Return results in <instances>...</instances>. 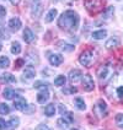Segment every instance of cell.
<instances>
[{
	"label": "cell",
	"instance_id": "6da1fadb",
	"mask_svg": "<svg viewBox=\"0 0 123 130\" xmlns=\"http://www.w3.org/2000/svg\"><path fill=\"white\" fill-rule=\"evenodd\" d=\"M105 92L112 101L123 102V68L112 75L105 87Z\"/></svg>",
	"mask_w": 123,
	"mask_h": 130
},
{
	"label": "cell",
	"instance_id": "7a4b0ae2",
	"mask_svg": "<svg viewBox=\"0 0 123 130\" xmlns=\"http://www.w3.org/2000/svg\"><path fill=\"white\" fill-rule=\"evenodd\" d=\"M80 23V17L79 15L76 14L73 10H68L59 16L58 19V26L64 31L68 32H75L79 28Z\"/></svg>",
	"mask_w": 123,
	"mask_h": 130
},
{
	"label": "cell",
	"instance_id": "3957f363",
	"mask_svg": "<svg viewBox=\"0 0 123 130\" xmlns=\"http://www.w3.org/2000/svg\"><path fill=\"white\" fill-rule=\"evenodd\" d=\"M84 5L90 14H99L105 10V0H84Z\"/></svg>",
	"mask_w": 123,
	"mask_h": 130
},
{
	"label": "cell",
	"instance_id": "277c9868",
	"mask_svg": "<svg viewBox=\"0 0 123 130\" xmlns=\"http://www.w3.org/2000/svg\"><path fill=\"white\" fill-rule=\"evenodd\" d=\"M95 60H96V53L92 49H85L79 55L80 64L84 65L85 68H90L95 63Z\"/></svg>",
	"mask_w": 123,
	"mask_h": 130
},
{
	"label": "cell",
	"instance_id": "5b68a950",
	"mask_svg": "<svg viewBox=\"0 0 123 130\" xmlns=\"http://www.w3.org/2000/svg\"><path fill=\"white\" fill-rule=\"evenodd\" d=\"M83 87H84V90L87 91V92L92 91V90L95 88L94 79H92V76H91L90 74H85V75H83Z\"/></svg>",
	"mask_w": 123,
	"mask_h": 130
},
{
	"label": "cell",
	"instance_id": "8992f818",
	"mask_svg": "<svg viewBox=\"0 0 123 130\" xmlns=\"http://www.w3.org/2000/svg\"><path fill=\"white\" fill-rule=\"evenodd\" d=\"M110 72H111V69H110L108 65H103L102 64L101 66H99L97 68V70H96V75H97V77L101 80H106L108 77Z\"/></svg>",
	"mask_w": 123,
	"mask_h": 130
},
{
	"label": "cell",
	"instance_id": "52a82bcc",
	"mask_svg": "<svg viewBox=\"0 0 123 130\" xmlns=\"http://www.w3.org/2000/svg\"><path fill=\"white\" fill-rule=\"evenodd\" d=\"M80 80H83V74L79 69H73L69 72V81L72 84H78Z\"/></svg>",
	"mask_w": 123,
	"mask_h": 130
},
{
	"label": "cell",
	"instance_id": "ba28073f",
	"mask_svg": "<svg viewBox=\"0 0 123 130\" xmlns=\"http://www.w3.org/2000/svg\"><path fill=\"white\" fill-rule=\"evenodd\" d=\"M121 45V39L118 38L117 36H113L111 37L110 39H107V42H106V44H105V47L107 48V49H116V48H118Z\"/></svg>",
	"mask_w": 123,
	"mask_h": 130
},
{
	"label": "cell",
	"instance_id": "9c48e42d",
	"mask_svg": "<svg viewBox=\"0 0 123 130\" xmlns=\"http://www.w3.org/2000/svg\"><path fill=\"white\" fill-rule=\"evenodd\" d=\"M22 38H23V41L26 42V43H33L35 41H36V37L33 35V32L31 31L30 28H25L23 29V33H22Z\"/></svg>",
	"mask_w": 123,
	"mask_h": 130
},
{
	"label": "cell",
	"instance_id": "30bf717a",
	"mask_svg": "<svg viewBox=\"0 0 123 130\" xmlns=\"http://www.w3.org/2000/svg\"><path fill=\"white\" fill-rule=\"evenodd\" d=\"M107 110V104L103 100H99L97 103L95 104V112L99 114V116H105L103 113Z\"/></svg>",
	"mask_w": 123,
	"mask_h": 130
},
{
	"label": "cell",
	"instance_id": "8fae6325",
	"mask_svg": "<svg viewBox=\"0 0 123 130\" xmlns=\"http://www.w3.org/2000/svg\"><path fill=\"white\" fill-rule=\"evenodd\" d=\"M21 26H22L21 20H20L19 17H12V19H10V21H9V28L11 29V31L17 32L19 29L21 28Z\"/></svg>",
	"mask_w": 123,
	"mask_h": 130
},
{
	"label": "cell",
	"instance_id": "7c38bea8",
	"mask_svg": "<svg viewBox=\"0 0 123 130\" xmlns=\"http://www.w3.org/2000/svg\"><path fill=\"white\" fill-rule=\"evenodd\" d=\"M27 107V102L23 97H17L14 102V108L17 110H25Z\"/></svg>",
	"mask_w": 123,
	"mask_h": 130
},
{
	"label": "cell",
	"instance_id": "4fadbf2b",
	"mask_svg": "<svg viewBox=\"0 0 123 130\" xmlns=\"http://www.w3.org/2000/svg\"><path fill=\"white\" fill-rule=\"evenodd\" d=\"M63 60H64V58L60 54H52V55H49V63L53 66H59L63 63Z\"/></svg>",
	"mask_w": 123,
	"mask_h": 130
},
{
	"label": "cell",
	"instance_id": "5bb4252c",
	"mask_svg": "<svg viewBox=\"0 0 123 130\" xmlns=\"http://www.w3.org/2000/svg\"><path fill=\"white\" fill-rule=\"evenodd\" d=\"M57 48L62 52H72L74 49V45L64 42V41H58L57 42Z\"/></svg>",
	"mask_w": 123,
	"mask_h": 130
},
{
	"label": "cell",
	"instance_id": "9a60e30c",
	"mask_svg": "<svg viewBox=\"0 0 123 130\" xmlns=\"http://www.w3.org/2000/svg\"><path fill=\"white\" fill-rule=\"evenodd\" d=\"M49 100V92L47 91V90H42L39 93L37 94V101H38V103H46V102Z\"/></svg>",
	"mask_w": 123,
	"mask_h": 130
},
{
	"label": "cell",
	"instance_id": "2e32d148",
	"mask_svg": "<svg viewBox=\"0 0 123 130\" xmlns=\"http://www.w3.org/2000/svg\"><path fill=\"white\" fill-rule=\"evenodd\" d=\"M58 15V11H57V9H51L48 12H47V15L44 16V21L47 22V23H49V22H52L54 19H56V16Z\"/></svg>",
	"mask_w": 123,
	"mask_h": 130
},
{
	"label": "cell",
	"instance_id": "e0dca14e",
	"mask_svg": "<svg viewBox=\"0 0 123 130\" xmlns=\"http://www.w3.org/2000/svg\"><path fill=\"white\" fill-rule=\"evenodd\" d=\"M44 114L47 117H53L56 114V106L54 103H49L44 107Z\"/></svg>",
	"mask_w": 123,
	"mask_h": 130
},
{
	"label": "cell",
	"instance_id": "ac0fdd59",
	"mask_svg": "<svg viewBox=\"0 0 123 130\" xmlns=\"http://www.w3.org/2000/svg\"><path fill=\"white\" fill-rule=\"evenodd\" d=\"M0 80H1V82H16L15 76L11 75L10 72H4V74H1Z\"/></svg>",
	"mask_w": 123,
	"mask_h": 130
},
{
	"label": "cell",
	"instance_id": "d6986e66",
	"mask_svg": "<svg viewBox=\"0 0 123 130\" xmlns=\"http://www.w3.org/2000/svg\"><path fill=\"white\" fill-rule=\"evenodd\" d=\"M3 97L5 100H14L16 97V92H15L12 88H5L4 92H3Z\"/></svg>",
	"mask_w": 123,
	"mask_h": 130
},
{
	"label": "cell",
	"instance_id": "ffe728a7",
	"mask_svg": "<svg viewBox=\"0 0 123 130\" xmlns=\"http://www.w3.org/2000/svg\"><path fill=\"white\" fill-rule=\"evenodd\" d=\"M115 14V7L113 6H107L105 10H103V12H102V19H111L112 16Z\"/></svg>",
	"mask_w": 123,
	"mask_h": 130
},
{
	"label": "cell",
	"instance_id": "44dd1931",
	"mask_svg": "<svg viewBox=\"0 0 123 130\" xmlns=\"http://www.w3.org/2000/svg\"><path fill=\"white\" fill-rule=\"evenodd\" d=\"M106 36H107V31H105V29H100V31L92 32V38H94V39H97V41L106 38Z\"/></svg>",
	"mask_w": 123,
	"mask_h": 130
},
{
	"label": "cell",
	"instance_id": "7402d4cb",
	"mask_svg": "<svg viewBox=\"0 0 123 130\" xmlns=\"http://www.w3.org/2000/svg\"><path fill=\"white\" fill-rule=\"evenodd\" d=\"M74 106L79 109V110H85V109H86V104H85V102H84L83 98H80V97H78V98H75V100H74Z\"/></svg>",
	"mask_w": 123,
	"mask_h": 130
},
{
	"label": "cell",
	"instance_id": "603a6c76",
	"mask_svg": "<svg viewBox=\"0 0 123 130\" xmlns=\"http://www.w3.org/2000/svg\"><path fill=\"white\" fill-rule=\"evenodd\" d=\"M57 126H58L60 130H66L69 128V122L65 120L64 118H59L57 120Z\"/></svg>",
	"mask_w": 123,
	"mask_h": 130
},
{
	"label": "cell",
	"instance_id": "cb8c5ba5",
	"mask_svg": "<svg viewBox=\"0 0 123 130\" xmlns=\"http://www.w3.org/2000/svg\"><path fill=\"white\" fill-rule=\"evenodd\" d=\"M19 123H20L19 118H11V119H10V122L7 123L6 129L7 130H14L15 128H17V126H19Z\"/></svg>",
	"mask_w": 123,
	"mask_h": 130
},
{
	"label": "cell",
	"instance_id": "d4e9b609",
	"mask_svg": "<svg viewBox=\"0 0 123 130\" xmlns=\"http://www.w3.org/2000/svg\"><path fill=\"white\" fill-rule=\"evenodd\" d=\"M36 76V72L32 68H26L23 72V79H33Z\"/></svg>",
	"mask_w": 123,
	"mask_h": 130
},
{
	"label": "cell",
	"instance_id": "484cf974",
	"mask_svg": "<svg viewBox=\"0 0 123 130\" xmlns=\"http://www.w3.org/2000/svg\"><path fill=\"white\" fill-rule=\"evenodd\" d=\"M11 53L12 54H20L21 53V45L19 42H14V43L11 44Z\"/></svg>",
	"mask_w": 123,
	"mask_h": 130
},
{
	"label": "cell",
	"instance_id": "4316f807",
	"mask_svg": "<svg viewBox=\"0 0 123 130\" xmlns=\"http://www.w3.org/2000/svg\"><path fill=\"white\" fill-rule=\"evenodd\" d=\"M65 81H66V79H65V76H63V75H59L58 77H56V80H54V85L56 86H63V85H65Z\"/></svg>",
	"mask_w": 123,
	"mask_h": 130
},
{
	"label": "cell",
	"instance_id": "83f0119b",
	"mask_svg": "<svg viewBox=\"0 0 123 130\" xmlns=\"http://www.w3.org/2000/svg\"><path fill=\"white\" fill-rule=\"evenodd\" d=\"M10 65V59L7 57H0V68H7Z\"/></svg>",
	"mask_w": 123,
	"mask_h": 130
},
{
	"label": "cell",
	"instance_id": "f1b7e54d",
	"mask_svg": "<svg viewBox=\"0 0 123 130\" xmlns=\"http://www.w3.org/2000/svg\"><path fill=\"white\" fill-rule=\"evenodd\" d=\"M10 108L6 103H0V114H9Z\"/></svg>",
	"mask_w": 123,
	"mask_h": 130
},
{
	"label": "cell",
	"instance_id": "f546056e",
	"mask_svg": "<svg viewBox=\"0 0 123 130\" xmlns=\"http://www.w3.org/2000/svg\"><path fill=\"white\" fill-rule=\"evenodd\" d=\"M47 86H48V84H47V82H42V81H36V82L33 84V87H35V88L47 90Z\"/></svg>",
	"mask_w": 123,
	"mask_h": 130
},
{
	"label": "cell",
	"instance_id": "4dcf8cb0",
	"mask_svg": "<svg viewBox=\"0 0 123 130\" xmlns=\"http://www.w3.org/2000/svg\"><path fill=\"white\" fill-rule=\"evenodd\" d=\"M116 124H117L118 128L123 129V114L122 113H119V114L116 116Z\"/></svg>",
	"mask_w": 123,
	"mask_h": 130
},
{
	"label": "cell",
	"instance_id": "1f68e13d",
	"mask_svg": "<svg viewBox=\"0 0 123 130\" xmlns=\"http://www.w3.org/2000/svg\"><path fill=\"white\" fill-rule=\"evenodd\" d=\"M39 11H41V4L39 3H35L33 6H32V14L37 16V15L39 14Z\"/></svg>",
	"mask_w": 123,
	"mask_h": 130
},
{
	"label": "cell",
	"instance_id": "d6a6232c",
	"mask_svg": "<svg viewBox=\"0 0 123 130\" xmlns=\"http://www.w3.org/2000/svg\"><path fill=\"white\" fill-rule=\"evenodd\" d=\"M9 37H10V35H9L7 31H5V29H1V31H0V38H3V39H9Z\"/></svg>",
	"mask_w": 123,
	"mask_h": 130
},
{
	"label": "cell",
	"instance_id": "836d02e7",
	"mask_svg": "<svg viewBox=\"0 0 123 130\" xmlns=\"http://www.w3.org/2000/svg\"><path fill=\"white\" fill-rule=\"evenodd\" d=\"M7 126V123H5V120L3 118H0V130H5Z\"/></svg>",
	"mask_w": 123,
	"mask_h": 130
},
{
	"label": "cell",
	"instance_id": "e575fe53",
	"mask_svg": "<svg viewBox=\"0 0 123 130\" xmlns=\"http://www.w3.org/2000/svg\"><path fill=\"white\" fill-rule=\"evenodd\" d=\"M5 15H6V9H5V6L0 5V17H4Z\"/></svg>",
	"mask_w": 123,
	"mask_h": 130
},
{
	"label": "cell",
	"instance_id": "d590c367",
	"mask_svg": "<svg viewBox=\"0 0 123 130\" xmlns=\"http://www.w3.org/2000/svg\"><path fill=\"white\" fill-rule=\"evenodd\" d=\"M38 130H52V129H49L47 125H44V124H39L38 125Z\"/></svg>",
	"mask_w": 123,
	"mask_h": 130
},
{
	"label": "cell",
	"instance_id": "8d00e7d4",
	"mask_svg": "<svg viewBox=\"0 0 123 130\" xmlns=\"http://www.w3.org/2000/svg\"><path fill=\"white\" fill-rule=\"evenodd\" d=\"M23 63H25V61H23V60H22V59H19V60H17V61H16V68H17V69H19V68H20V66H21V64H23Z\"/></svg>",
	"mask_w": 123,
	"mask_h": 130
},
{
	"label": "cell",
	"instance_id": "74e56055",
	"mask_svg": "<svg viewBox=\"0 0 123 130\" xmlns=\"http://www.w3.org/2000/svg\"><path fill=\"white\" fill-rule=\"evenodd\" d=\"M20 1H21V0H10V3H11L12 5H15V6H16V5H19V4H20Z\"/></svg>",
	"mask_w": 123,
	"mask_h": 130
},
{
	"label": "cell",
	"instance_id": "f35d334b",
	"mask_svg": "<svg viewBox=\"0 0 123 130\" xmlns=\"http://www.w3.org/2000/svg\"><path fill=\"white\" fill-rule=\"evenodd\" d=\"M33 1H35V3H39L41 0H33Z\"/></svg>",
	"mask_w": 123,
	"mask_h": 130
},
{
	"label": "cell",
	"instance_id": "ab89813d",
	"mask_svg": "<svg viewBox=\"0 0 123 130\" xmlns=\"http://www.w3.org/2000/svg\"><path fill=\"white\" fill-rule=\"evenodd\" d=\"M1 48H3V45H1V43H0V51H1Z\"/></svg>",
	"mask_w": 123,
	"mask_h": 130
},
{
	"label": "cell",
	"instance_id": "60d3db41",
	"mask_svg": "<svg viewBox=\"0 0 123 130\" xmlns=\"http://www.w3.org/2000/svg\"><path fill=\"white\" fill-rule=\"evenodd\" d=\"M72 130H78V129H72Z\"/></svg>",
	"mask_w": 123,
	"mask_h": 130
}]
</instances>
